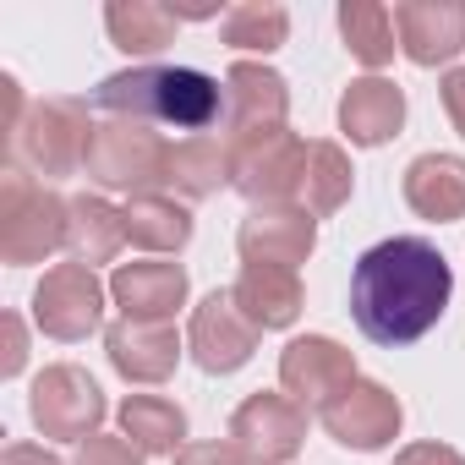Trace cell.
I'll use <instances>...</instances> for the list:
<instances>
[{"instance_id": "6da1fadb", "label": "cell", "mask_w": 465, "mask_h": 465, "mask_svg": "<svg viewBox=\"0 0 465 465\" xmlns=\"http://www.w3.org/2000/svg\"><path fill=\"white\" fill-rule=\"evenodd\" d=\"M454 296V274L443 252L421 236H389L361 252L351 274V318L372 345H411L421 340Z\"/></svg>"}, {"instance_id": "7a4b0ae2", "label": "cell", "mask_w": 465, "mask_h": 465, "mask_svg": "<svg viewBox=\"0 0 465 465\" xmlns=\"http://www.w3.org/2000/svg\"><path fill=\"white\" fill-rule=\"evenodd\" d=\"M99 104L126 121L175 126V132H208L224 115V88L197 66H126L99 83Z\"/></svg>"}, {"instance_id": "3957f363", "label": "cell", "mask_w": 465, "mask_h": 465, "mask_svg": "<svg viewBox=\"0 0 465 465\" xmlns=\"http://www.w3.org/2000/svg\"><path fill=\"white\" fill-rule=\"evenodd\" d=\"M66 224H72V203L6 164V175H0V263L34 269L55 258L66 247Z\"/></svg>"}, {"instance_id": "277c9868", "label": "cell", "mask_w": 465, "mask_h": 465, "mask_svg": "<svg viewBox=\"0 0 465 465\" xmlns=\"http://www.w3.org/2000/svg\"><path fill=\"white\" fill-rule=\"evenodd\" d=\"M88 143H94V121H88L83 99H34L23 132L12 137L6 153H12V170L50 186L88 164Z\"/></svg>"}, {"instance_id": "5b68a950", "label": "cell", "mask_w": 465, "mask_h": 465, "mask_svg": "<svg viewBox=\"0 0 465 465\" xmlns=\"http://www.w3.org/2000/svg\"><path fill=\"white\" fill-rule=\"evenodd\" d=\"M88 181H99L104 192H126V197H148L159 186H170V143L148 126V121H126L110 115L94 126L88 143Z\"/></svg>"}, {"instance_id": "8992f818", "label": "cell", "mask_w": 465, "mask_h": 465, "mask_svg": "<svg viewBox=\"0 0 465 465\" xmlns=\"http://www.w3.org/2000/svg\"><path fill=\"white\" fill-rule=\"evenodd\" d=\"M236 148V192L252 208H274V203H296L302 197V175H307V148L291 126L274 132H252V137H230Z\"/></svg>"}, {"instance_id": "52a82bcc", "label": "cell", "mask_w": 465, "mask_h": 465, "mask_svg": "<svg viewBox=\"0 0 465 465\" xmlns=\"http://www.w3.org/2000/svg\"><path fill=\"white\" fill-rule=\"evenodd\" d=\"M104 302H110V285H104L88 263H55V269H45V280L34 285V323H39L50 340L77 345V340L99 334Z\"/></svg>"}, {"instance_id": "ba28073f", "label": "cell", "mask_w": 465, "mask_h": 465, "mask_svg": "<svg viewBox=\"0 0 465 465\" xmlns=\"http://www.w3.org/2000/svg\"><path fill=\"white\" fill-rule=\"evenodd\" d=\"M104 411H110V405H104L99 383H94L83 367H72V361L45 367V372L34 378V389H28V416H34V427H39L45 438H61V443H88V438L99 432Z\"/></svg>"}, {"instance_id": "9c48e42d", "label": "cell", "mask_w": 465, "mask_h": 465, "mask_svg": "<svg viewBox=\"0 0 465 465\" xmlns=\"http://www.w3.org/2000/svg\"><path fill=\"white\" fill-rule=\"evenodd\" d=\"M323 432L340 443V449H356V454H372V449H389L405 427V405L389 383L378 378H356L345 394H334L323 411H318Z\"/></svg>"}, {"instance_id": "30bf717a", "label": "cell", "mask_w": 465, "mask_h": 465, "mask_svg": "<svg viewBox=\"0 0 465 465\" xmlns=\"http://www.w3.org/2000/svg\"><path fill=\"white\" fill-rule=\"evenodd\" d=\"M230 443L242 449L247 465H291L307 443V411L291 394H247L230 416Z\"/></svg>"}, {"instance_id": "8fae6325", "label": "cell", "mask_w": 465, "mask_h": 465, "mask_svg": "<svg viewBox=\"0 0 465 465\" xmlns=\"http://www.w3.org/2000/svg\"><path fill=\"white\" fill-rule=\"evenodd\" d=\"M356 356L329 340V334H302L280 351V394H291L302 411H323L334 394H345L356 383Z\"/></svg>"}, {"instance_id": "7c38bea8", "label": "cell", "mask_w": 465, "mask_h": 465, "mask_svg": "<svg viewBox=\"0 0 465 465\" xmlns=\"http://www.w3.org/2000/svg\"><path fill=\"white\" fill-rule=\"evenodd\" d=\"M318 247V219L302 203H274L252 208L236 230V252L247 269H296Z\"/></svg>"}, {"instance_id": "4fadbf2b", "label": "cell", "mask_w": 465, "mask_h": 465, "mask_svg": "<svg viewBox=\"0 0 465 465\" xmlns=\"http://www.w3.org/2000/svg\"><path fill=\"white\" fill-rule=\"evenodd\" d=\"M186 351H192V361H197L203 372L224 378V372H242V367L252 361L258 329H252V318L236 307V296H230V291H213V296H203L197 312H192Z\"/></svg>"}, {"instance_id": "5bb4252c", "label": "cell", "mask_w": 465, "mask_h": 465, "mask_svg": "<svg viewBox=\"0 0 465 465\" xmlns=\"http://www.w3.org/2000/svg\"><path fill=\"white\" fill-rule=\"evenodd\" d=\"M285 110H291V88L274 66L236 61L224 72V126H230V137L274 132V126H285Z\"/></svg>"}, {"instance_id": "9a60e30c", "label": "cell", "mask_w": 465, "mask_h": 465, "mask_svg": "<svg viewBox=\"0 0 465 465\" xmlns=\"http://www.w3.org/2000/svg\"><path fill=\"white\" fill-rule=\"evenodd\" d=\"M394 34L411 66H449L465 50V6L460 0H405L394 6Z\"/></svg>"}, {"instance_id": "2e32d148", "label": "cell", "mask_w": 465, "mask_h": 465, "mask_svg": "<svg viewBox=\"0 0 465 465\" xmlns=\"http://www.w3.org/2000/svg\"><path fill=\"white\" fill-rule=\"evenodd\" d=\"M104 351H110V367L126 378V383H164L175 367H181V334L175 323H143V318H121L104 329Z\"/></svg>"}, {"instance_id": "e0dca14e", "label": "cell", "mask_w": 465, "mask_h": 465, "mask_svg": "<svg viewBox=\"0 0 465 465\" xmlns=\"http://www.w3.org/2000/svg\"><path fill=\"white\" fill-rule=\"evenodd\" d=\"M186 269L181 263H121L110 274V302L121 307V318H143V323H170L175 307H186Z\"/></svg>"}, {"instance_id": "ac0fdd59", "label": "cell", "mask_w": 465, "mask_h": 465, "mask_svg": "<svg viewBox=\"0 0 465 465\" xmlns=\"http://www.w3.org/2000/svg\"><path fill=\"white\" fill-rule=\"evenodd\" d=\"M405 126V88L389 77H356L340 99V132L356 148H383Z\"/></svg>"}, {"instance_id": "d6986e66", "label": "cell", "mask_w": 465, "mask_h": 465, "mask_svg": "<svg viewBox=\"0 0 465 465\" xmlns=\"http://www.w3.org/2000/svg\"><path fill=\"white\" fill-rule=\"evenodd\" d=\"M405 203L432 224L465 219V159L460 153H421L405 164Z\"/></svg>"}, {"instance_id": "ffe728a7", "label": "cell", "mask_w": 465, "mask_h": 465, "mask_svg": "<svg viewBox=\"0 0 465 465\" xmlns=\"http://www.w3.org/2000/svg\"><path fill=\"white\" fill-rule=\"evenodd\" d=\"M230 296H236V307L252 318L258 334L269 329H291L307 307V291L296 280V269H242V280L230 285Z\"/></svg>"}, {"instance_id": "44dd1931", "label": "cell", "mask_w": 465, "mask_h": 465, "mask_svg": "<svg viewBox=\"0 0 465 465\" xmlns=\"http://www.w3.org/2000/svg\"><path fill=\"white\" fill-rule=\"evenodd\" d=\"M170 186L197 203V197H213L219 186H236V148H230V137H181L170 143Z\"/></svg>"}, {"instance_id": "7402d4cb", "label": "cell", "mask_w": 465, "mask_h": 465, "mask_svg": "<svg viewBox=\"0 0 465 465\" xmlns=\"http://www.w3.org/2000/svg\"><path fill=\"white\" fill-rule=\"evenodd\" d=\"M104 28H110L115 50H126L132 61L148 66V55H159L164 45H175L181 12L159 6V0H110V6H104Z\"/></svg>"}, {"instance_id": "603a6c76", "label": "cell", "mask_w": 465, "mask_h": 465, "mask_svg": "<svg viewBox=\"0 0 465 465\" xmlns=\"http://www.w3.org/2000/svg\"><path fill=\"white\" fill-rule=\"evenodd\" d=\"M121 247H126V213L110 197H94V192L72 197V224H66V252H72V263L99 269Z\"/></svg>"}, {"instance_id": "cb8c5ba5", "label": "cell", "mask_w": 465, "mask_h": 465, "mask_svg": "<svg viewBox=\"0 0 465 465\" xmlns=\"http://www.w3.org/2000/svg\"><path fill=\"white\" fill-rule=\"evenodd\" d=\"M115 421L143 454H170L175 460L186 449V411L175 400H164V394H126Z\"/></svg>"}, {"instance_id": "d4e9b609", "label": "cell", "mask_w": 465, "mask_h": 465, "mask_svg": "<svg viewBox=\"0 0 465 465\" xmlns=\"http://www.w3.org/2000/svg\"><path fill=\"white\" fill-rule=\"evenodd\" d=\"M121 213H126V242L143 252H181L192 242V208L164 197V192L132 197Z\"/></svg>"}, {"instance_id": "484cf974", "label": "cell", "mask_w": 465, "mask_h": 465, "mask_svg": "<svg viewBox=\"0 0 465 465\" xmlns=\"http://www.w3.org/2000/svg\"><path fill=\"white\" fill-rule=\"evenodd\" d=\"M351 186H356V170H351V153L340 143H312L307 148V175H302V208L312 219H329L351 203Z\"/></svg>"}, {"instance_id": "4316f807", "label": "cell", "mask_w": 465, "mask_h": 465, "mask_svg": "<svg viewBox=\"0 0 465 465\" xmlns=\"http://www.w3.org/2000/svg\"><path fill=\"white\" fill-rule=\"evenodd\" d=\"M340 39L345 50L361 61V66H389L394 50H400V34H394V12L378 6V0H345L340 6Z\"/></svg>"}, {"instance_id": "83f0119b", "label": "cell", "mask_w": 465, "mask_h": 465, "mask_svg": "<svg viewBox=\"0 0 465 465\" xmlns=\"http://www.w3.org/2000/svg\"><path fill=\"white\" fill-rule=\"evenodd\" d=\"M219 39L230 50H258V55H274L285 39H291V12L274 6V0H242L219 17Z\"/></svg>"}, {"instance_id": "f1b7e54d", "label": "cell", "mask_w": 465, "mask_h": 465, "mask_svg": "<svg viewBox=\"0 0 465 465\" xmlns=\"http://www.w3.org/2000/svg\"><path fill=\"white\" fill-rule=\"evenodd\" d=\"M148 454L126 438V432H94L88 443H77V465H143Z\"/></svg>"}, {"instance_id": "f546056e", "label": "cell", "mask_w": 465, "mask_h": 465, "mask_svg": "<svg viewBox=\"0 0 465 465\" xmlns=\"http://www.w3.org/2000/svg\"><path fill=\"white\" fill-rule=\"evenodd\" d=\"M0 334H6V351H0V378H17L28 367V329H23L17 312H6V318H0Z\"/></svg>"}, {"instance_id": "4dcf8cb0", "label": "cell", "mask_w": 465, "mask_h": 465, "mask_svg": "<svg viewBox=\"0 0 465 465\" xmlns=\"http://www.w3.org/2000/svg\"><path fill=\"white\" fill-rule=\"evenodd\" d=\"M170 465H247V460H242V449L230 443V438H224V443H219V438H208V443H186Z\"/></svg>"}, {"instance_id": "1f68e13d", "label": "cell", "mask_w": 465, "mask_h": 465, "mask_svg": "<svg viewBox=\"0 0 465 465\" xmlns=\"http://www.w3.org/2000/svg\"><path fill=\"white\" fill-rule=\"evenodd\" d=\"M394 465H465V454L449 449V443H411V449L394 454Z\"/></svg>"}, {"instance_id": "d6a6232c", "label": "cell", "mask_w": 465, "mask_h": 465, "mask_svg": "<svg viewBox=\"0 0 465 465\" xmlns=\"http://www.w3.org/2000/svg\"><path fill=\"white\" fill-rule=\"evenodd\" d=\"M443 110H449V121H454V132L465 137V66H449L443 72Z\"/></svg>"}, {"instance_id": "836d02e7", "label": "cell", "mask_w": 465, "mask_h": 465, "mask_svg": "<svg viewBox=\"0 0 465 465\" xmlns=\"http://www.w3.org/2000/svg\"><path fill=\"white\" fill-rule=\"evenodd\" d=\"M0 465H61V460H55L50 449H39V443H6Z\"/></svg>"}]
</instances>
